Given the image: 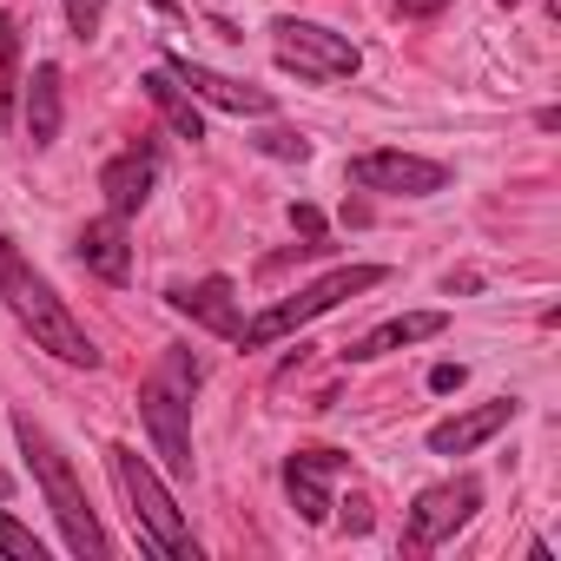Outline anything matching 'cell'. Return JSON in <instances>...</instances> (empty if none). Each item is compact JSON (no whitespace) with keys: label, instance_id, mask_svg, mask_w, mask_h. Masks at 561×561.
Wrapping results in <instances>:
<instances>
[{"label":"cell","instance_id":"obj_1","mask_svg":"<svg viewBox=\"0 0 561 561\" xmlns=\"http://www.w3.org/2000/svg\"><path fill=\"white\" fill-rule=\"evenodd\" d=\"M0 298H8V311L34 331V344L41 351H54L60 364H80V370H93L100 364V351H93V337H87V324L54 298V285H47V277L8 244V238H0Z\"/></svg>","mask_w":561,"mask_h":561},{"label":"cell","instance_id":"obj_2","mask_svg":"<svg viewBox=\"0 0 561 561\" xmlns=\"http://www.w3.org/2000/svg\"><path fill=\"white\" fill-rule=\"evenodd\" d=\"M14 443H21V456L34 462V482H41V495H47V508L60 515V528H67V548L80 554V561H106L113 554V541H106V528H100V515H93V502H87V489H80V476H73V462L60 456V443L21 410L14 416Z\"/></svg>","mask_w":561,"mask_h":561},{"label":"cell","instance_id":"obj_3","mask_svg":"<svg viewBox=\"0 0 561 561\" xmlns=\"http://www.w3.org/2000/svg\"><path fill=\"white\" fill-rule=\"evenodd\" d=\"M205 364L192 351H165L152 364V377L139 383V416L152 430V449L172 476H192V390H198Z\"/></svg>","mask_w":561,"mask_h":561},{"label":"cell","instance_id":"obj_4","mask_svg":"<svg viewBox=\"0 0 561 561\" xmlns=\"http://www.w3.org/2000/svg\"><path fill=\"white\" fill-rule=\"evenodd\" d=\"M106 462H113V482H119V495H126L133 522L146 528V541H152L165 561H198V541H192V528H185L179 502L165 495V482L152 476V462H146L133 443H113V449H106Z\"/></svg>","mask_w":561,"mask_h":561},{"label":"cell","instance_id":"obj_5","mask_svg":"<svg viewBox=\"0 0 561 561\" xmlns=\"http://www.w3.org/2000/svg\"><path fill=\"white\" fill-rule=\"evenodd\" d=\"M370 285H383V264H337V271H324L318 285H305V291H291V298H277L264 318H251L238 337L251 344V351H264V344H277V337H291L298 324H311V318H324V311H337L344 298H357V291H370Z\"/></svg>","mask_w":561,"mask_h":561},{"label":"cell","instance_id":"obj_6","mask_svg":"<svg viewBox=\"0 0 561 561\" xmlns=\"http://www.w3.org/2000/svg\"><path fill=\"white\" fill-rule=\"evenodd\" d=\"M271 47H277V67H291L298 80H351L364 67V54L318 21H277Z\"/></svg>","mask_w":561,"mask_h":561},{"label":"cell","instance_id":"obj_7","mask_svg":"<svg viewBox=\"0 0 561 561\" xmlns=\"http://www.w3.org/2000/svg\"><path fill=\"white\" fill-rule=\"evenodd\" d=\"M476 508H482V482H476V476H456V482L423 489L416 508H410V522H403V554H430V548H443Z\"/></svg>","mask_w":561,"mask_h":561},{"label":"cell","instance_id":"obj_8","mask_svg":"<svg viewBox=\"0 0 561 561\" xmlns=\"http://www.w3.org/2000/svg\"><path fill=\"white\" fill-rule=\"evenodd\" d=\"M351 185L383 192V198H430L449 185V165L416 159V152H364V159H351Z\"/></svg>","mask_w":561,"mask_h":561},{"label":"cell","instance_id":"obj_9","mask_svg":"<svg viewBox=\"0 0 561 561\" xmlns=\"http://www.w3.org/2000/svg\"><path fill=\"white\" fill-rule=\"evenodd\" d=\"M344 476V449H298L291 462H285V489H291V508L318 528V522H331V508H337V495H331V482Z\"/></svg>","mask_w":561,"mask_h":561},{"label":"cell","instance_id":"obj_10","mask_svg":"<svg viewBox=\"0 0 561 561\" xmlns=\"http://www.w3.org/2000/svg\"><path fill=\"white\" fill-rule=\"evenodd\" d=\"M165 73L192 93V100H205V106H225V113H251V119H264L277 100L264 93V87H244V80H225V73H211V67H198V60H185V54H172L165 60Z\"/></svg>","mask_w":561,"mask_h":561},{"label":"cell","instance_id":"obj_11","mask_svg":"<svg viewBox=\"0 0 561 561\" xmlns=\"http://www.w3.org/2000/svg\"><path fill=\"white\" fill-rule=\"evenodd\" d=\"M172 311L192 318V324L211 331V337H238V331H244L231 277H198V285H179V291H172Z\"/></svg>","mask_w":561,"mask_h":561},{"label":"cell","instance_id":"obj_12","mask_svg":"<svg viewBox=\"0 0 561 561\" xmlns=\"http://www.w3.org/2000/svg\"><path fill=\"white\" fill-rule=\"evenodd\" d=\"M152 179H159V152H152V146H126L119 159H106V172H100L106 211L133 218V211H139V205L152 198Z\"/></svg>","mask_w":561,"mask_h":561},{"label":"cell","instance_id":"obj_13","mask_svg":"<svg viewBox=\"0 0 561 561\" xmlns=\"http://www.w3.org/2000/svg\"><path fill=\"white\" fill-rule=\"evenodd\" d=\"M508 423H515V397H495V403H476V410L436 423V430H430V449H436V456H469V449H482V443H489L495 430H508Z\"/></svg>","mask_w":561,"mask_h":561},{"label":"cell","instance_id":"obj_14","mask_svg":"<svg viewBox=\"0 0 561 561\" xmlns=\"http://www.w3.org/2000/svg\"><path fill=\"white\" fill-rule=\"evenodd\" d=\"M443 331H449V311H410V318H390V324H377L370 337L344 344V357H351V364H370V357H390V351L423 344V337H443Z\"/></svg>","mask_w":561,"mask_h":561},{"label":"cell","instance_id":"obj_15","mask_svg":"<svg viewBox=\"0 0 561 561\" xmlns=\"http://www.w3.org/2000/svg\"><path fill=\"white\" fill-rule=\"evenodd\" d=\"M80 264H87V271H100L106 285H126V271H133V244H126V218H119V211H106V218H93V225L80 231Z\"/></svg>","mask_w":561,"mask_h":561},{"label":"cell","instance_id":"obj_16","mask_svg":"<svg viewBox=\"0 0 561 561\" xmlns=\"http://www.w3.org/2000/svg\"><path fill=\"white\" fill-rule=\"evenodd\" d=\"M60 113H67V100H60V67L41 60L34 80H27V139H34V146H54V139H60Z\"/></svg>","mask_w":561,"mask_h":561},{"label":"cell","instance_id":"obj_17","mask_svg":"<svg viewBox=\"0 0 561 561\" xmlns=\"http://www.w3.org/2000/svg\"><path fill=\"white\" fill-rule=\"evenodd\" d=\"M139 87H146V100H152V106L165 113V126H172L179 139H205V119H198V100H192V93H185V87H179V80H172L165 67H159V73H146Z\"/></svg>","mask_w":561,"mask_h":561},{"label":"cell","instance_id":"obj_18","mask_svg":"<svg viewBox=\"0 0 561 561\" xmlns=\"http://www.w3.org/2000/svg\"><path fill=\"white\" fill-rule=\"evenodd\" d=\"M0 554L8 561H47V541L34 528H21L14 515H0Z\"/></svg>","mask_w":561,"mask_h":561},{"label":"cell","instance_id":"obj_19","mask_svg":"<svg viewBox=\"0 0 561 561\" xmlns=\"http://www.w3.org/2000/svg\"><path fill=\"white\" fill-rule=\"evenodd\" d=\"M100 21H106V0H67V27H73V41H93Z\"/></svg>","mask_w":561,"mask_h":561},{"label":"cell","instance_id":"obj_20","mask_svg":"<svg viewBox=\"0 0 561 561\" xmlns=\"http://www.w3.org/2000/svg\"><path fill=\"white\" fill-rule=\"evenodd\" d=\"M257 146H264L271 159H311V139H305V133H291V126H271Z\"/></svg>","mask_w":561,"mask_h":561},{"label":"cell","instance_id":"obj_21","mask_svg":"<svg viewBox=\"0 0 561 561\" xmlns=\"http://www.w3.org/2000/svg\"><path fill=\"white\" fill-rule=\"evenodd\" d=\"M14 106V21H0V113Z\"/></svg>","mask_w":561,"mask_h":561},{"label":"cell","instance_id":"obj_22","mask_svg":"<svg viewBox=\"0 0 561 561\" xmlns=\"http://www.w3.org/2000/svg\"><path fill=\"white\" fill-rule=\"evenodd\" d=\"M291 231L298 238H324V211L318 205H291Z\"/></svg>","mask_w":561,"mask_h":561},{"label":"cell","instance_id":"obj_23","mask_svg":"<svg viewBox=\"0 0 561 561\" xmlns=\"http://www.w3.org/2000/svg\"><path fill=\"white\" fill-rule=\"evenodd\" d=\"M462 377H469L462 364H436V370H430V390H443V397H449V390H462Z\"/></svg>","mask_w":561,"mask_h":561},{"label":"cell","instance_id":"obj_24","mask_svg":"<svg viewBox=\"0 0 561 561\" xmlns=\"http://www.w3.org/2000/svg\"><path fill=\"white\" fill-rule=\"evenodd\" d=\"M443 8H449V0H397L403 21H430V14H443Z\"/></svg>","mask_w":561,"mask_h":561},{"label":"cell","instance_id":"obj_25","mask_svg":"<svg viewBox=\"0 0 561 561\" xmlns=\"http://www.w3.org/2000/svg\"><path fill=\"white\" fill-rule=\"evenodd\" d=\"M344 528H351V535H364V528H370V502H364V495H351V502H344Z\"/></svg>","mask_w":561,"mask_h":561},{"label":"cell","instance_id":"obj_26","mask_svg":"<svg viewBox=\"0 0 561 561\" xmlns=\"http://www.w3.org/2000/svg\"><path fill=\"white\" fill-rule=\"evenodd\" d=\"M8 495H14V476H8V469H0V502H8Z\"/></svg>","mask_w":561,"mask_h":561},{"label":"cell","instance_id":"obj_27","mask_svg":"<svg viewBox=\"0 0 561 561\" xmlns=\"http://www.w3.org/2000/svg\"><path fill=\"white\" fill-rule=\"evenodd\" d=\"M502 8H522V0H502Z\"/></svg>","mask_w":561,"mask_h":561}]
</instances>
